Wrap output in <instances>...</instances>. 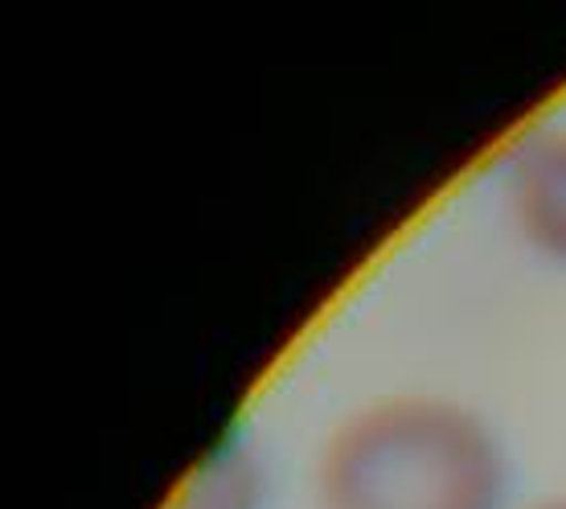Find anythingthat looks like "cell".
Segmentation results:
<instances>
[{
  "label": "cell",
  "mask_w": 566,
  "mask_h": 509,
  "mask_svg": "<svg viewBox=\"0 0 566 509\" xmlns=\"http://www.w3.org/2000/svg\"><path fill=\"white\" fill-rule=\"evenodd\" d=\"M522 509H566V494L542 497V501H530V506H522Z\"/></svg>",
  "instance_id": "4"
},
{
  "label": "cell",
  "mask_w": 566,
  "mask_h": 509,
  "mask_svg": "<svg viewBox=\"0 0 566 509\" xmlns=\"http://www.w3.org/2000/svg\"><path fill=\"white\" fill-rule=\"evenodd\" d=\"M501 189L517 239L538 259L566 268V124L517 136L505 153Z\"/></svg>",
  "instance_id": "2"
},
{
  "label": "cell",
  "mask_w": 566,
  "mask_h": 509,
  "mask_svg": "<svg viewBox=\"0 0 566 509\" xmlns=\"http://www.w3.org/2000/svg\"><path fill=\"white\" fill-rule=\"evenodd\" d=\"M263 501H268L263 456L242 432H227L189 468L169 509H263Z\"/></svg>",
  "instance_id": "3"
},
{
  "label": "cell",
  "mask_w": 566,
  "mask_h": 509,
  "mask_svg": "<svg viewBox=\"0 0 566 509\" xmlns=\"http://www.w3.org/2000/svg\"><path fill=\"white\" fill-rule=\"evenodd\" d=\"M312 489L321 509H505L510 453L476 407L398 391L340 415Z\"/></svg>",
  "instance_id": "1"
}]
</instances>
